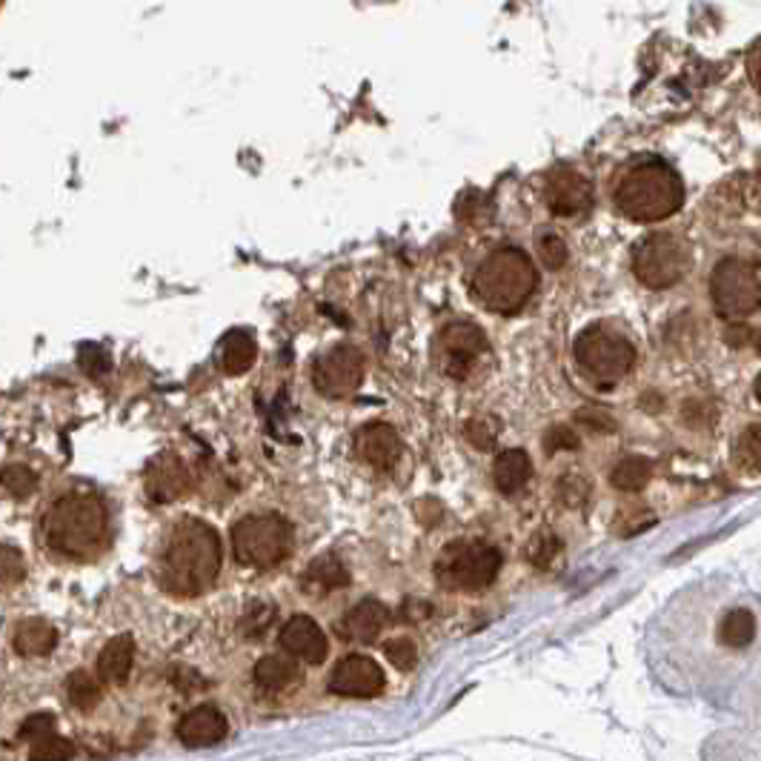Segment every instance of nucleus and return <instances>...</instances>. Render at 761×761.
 Masks as SVG:
<instances>
[{
	"mask_svg": "<svg viewBox=\"0 0 761 761\" xmlns=\"http://www.w3.org/2000/svg\"><path fill=\"white\" fill-rule=\"evenodd\" d=\"M710 295L721 319H748L761 310V267L744 258H724L710 278Z\"/></svg>",
	"mask_w": 761,
	"mask_h": 761,
	"instance_id": "obj_8",
	"label": "nucleus"
},
{
	"mask_svg": "<svg viewBox=\"0 0 761 761\" xmlns=\"http://www.w3.org/2000/svg\"><path fill=\"white\" fill-rule=\"evenodd\" d=\"M544 447H548V452L575 450V447H578V436H575V432H570L567 427H553L548 432V438H544Z\"/></svg>",
	"mask_w": 761,
	"mask_h": 761,
	"instance_id": "obj_38",
	"label": "nucleus"
},
{
	"mask_svg": "<svg viewBox=\"0 0 761 761\" xmlns=\"http://www.w3.org/2000/svg\"><path fill=\"white\" fill-rule=\"evenodd\" d=\"M384 653H387V658L398 670H413L418 661L416 644L409 642V638H393V642L384 644Z\"/></svg>",
	"mask_w": 761,
	"mask_h": 761,
	"instance_id": "obj_33",
	"label": "nucleus"
},
{
	"mask_svg": "<svg viewBox=\"0 0 761 761\" xmlns=\"http://www.w3.org/2000/svg\"><path fill=\"white\" fill-rule=\"evenodd\" d=\"M355 452L361 456V461H367L373 470L387 472L398 465L402 458V438L389 424H367L355 432Z\"/></svg>",
	"mask_w": 761,
	"mask_h": 761,
	"instance_id": "obj_15",
	"label": "nucleus"
},
{
	"mask_svg": "<svg viewBox=\"0 0 761 761\" xmlns=\"http://www.w3.org/2000/svg\"><path fill=\"white\" fill-rule=\"evenodd\" d=\"M438 346H441L444 373L452 375V378H467L472 364L484 355L487 335L476 324L458 321V324L444 326L441 335H438Z\"/></svg>",
	"mask_w": 761,
	"mask_h": 761,
	"instance_id": "obj_11",
	"label": "nucleus"
},
{
	"mask_svg": "<svg viewBox=\"0 0 761 761\" xmlns=\"http://www.w3.org/2000/svg\"><path fill=\"white\" fill-rule=\"evenodd\" d=\"M227 733H229L227 716H223L218 707H209V705L189 710L178 724V739L192 750L212 748V744L227 739Z\"/></svg>",
	"mask_w": 761,
	"mask_h": 761,
	"instance_id": "obj_17",
	"label": "nucleus"
},
{
	"mask_svg": "<svg viewBox=\"0 0 761 761\" xmlns=\"http://www.w3.org/2000/svg\"><path fill=\"white\" fill-rule=\"evenodd\" d=\"M272 618H275V607H272V604H256V607L247 613V618H243V633L252 638L261 636V633L272 624Z\"/></svg>",
	"mask_w": 761,
	"mask_h": 761,
	"instance_id": "obj_36",
	"label": "nucleus"
},
{
	"mask_svg": "<svg viewBox=\"0 0 761 761\" xmlns=\"http://www.w3.org/2000/svg\"><path fill=\"white\" fill-rule=\"evenodd\" d=\"M533 476V461L524 450H507L496 458V467H492V478H496V487L501 492H519L521 487L530 481Z\"/></svg>",
	"mask_w": 761,
	"mask_h": 761,
	"instance_id": "obj_23",
	"label": "nucleus"
},
{
	"mask_svg": "<svg viewBox=\"0 0 761 761\" xmlns=\"http://www.w3.org/2000/svg\"><path fill=\"white\" fill-rule=\"evenodd\" d=\"M465 436L476 444L478 450H487L499 438V424L492 421V418H472L465 427Z\"/></svg>",
	"mask_w": 761,
	"mask_h": 761,
	"instance_id": "obj_35",
	"label": "nucleus"
},
{
	"mask_svg": "<svg viewBox=\"0 0 761 761\" xmlns=\"http://www.w3.org/2000/svg\"><path fill=\"white\" fill-rule=\"evenodd\" d=\"M55 733V716L52 713H35V716H29L27 721H23L21 727H18V739L21 741H41V739H46V736H52Z\"/></svg>",
	"mask_w": 761,
	"mask_h": 761,
	"instance_id": "obj_32",
	"label": "nucleus"
},
{
	"mask_svg": "<svg viewBox=\"0 0 761 761\" xmlns=\"http://www.w3.org/2000/svg\"><path fill=\"white\" fill-rule=\"evenodd\" d=\"M43 541L63 559L84 561L104 548L110 519L104 501L92 492H70L43 515Z\"/></svg>",
	"mask_w": 761,
	"mask_h": 761,
	"instance_id": "obj_2",
	"label": "nucleus"
},
{
	"mask_svg": "<svg viewBox=\"0 0 761 761\" xmlns=\"http://www.w3.org/2000/svg\"><path fill=\"white\" fill-rule=\"evenodd\" d=\"M755 398H759V402H761V375H759V378H755Z\"/></svg>",
	"mask_w": 761,
	"mask_h": 761,
	"instance_id": "obj_43",
	"label": "nucleus"
},
{
	"mask_svg": "<svg viewBox=\"0 0 761 761\" xmlns=\"http://www.w3.org/2000/svg\"><path fill=\"white\" fill-rule=\"evenodd\" d=\"M685 204V187L665 160L644 158L622 175L616 187V207L630 221L656 223L676 215Z\"/></svg>",
	"mask_w": 761,
	"mask_h": 761,
	"instance_id": "obj_3",
	"label": "nucleus"
},
{
	"mask_svg": "<svg viewBox=\"0 0 761 761\" xmlns=\"http://www.w3.org/2000/svg\"><path fill=\"white\" fill-rule=\"evenodd\" d=\"M539 256L548 270H561V267L567 263V243L550 232V236H544L539 241Z\"/></svg>",
	"mask_w": 761,
	"mask_h": 761,
	"instance_id": "obj_34",
	"label": "nucleus"
},
{
	"mask_svg": "<svg viewBox=\"0 0 761 761\" xmlns=\"http://www.w3.org/2000/svg\"><path fill=\"white\" fill-rule=\"evenodd\" d=\"M539 275H535L533 261L515 247H501L492 256H487L472 278V295L484 310L512 315L524 310V304L533 298Z\"/></svg>",
	"mask_w": 761,
	"mask_h": 761,
	"instance_id": "obj_4",
	"label": "nucleus"
},
{
	"mask_svg": "<svg viewBox=\"0 0 761 761\" xmlns=\"http://www.w3.org/2000/svg\"><path fill=\"white\" fill-rule=\"evenodd\" d=\"M575 361L590 380L609 389L630 373L633 364H636V350L613 326L595 324L587 326L575 341Z\"/></svg>",
	"mask_w": 761,
	"mask_h": 761,
	"instance_id": "obj_6",
	"label": "nucleus"
},
{
	"mask_svg": "<svg viewBox=\"0 0 761 761\" xmlns=\"http://www.w3.org/2000/svg\"><path fill=\"white\" fill-rule=\"evenodd\" d=\"M258 358V341L252 330H229L221 341V369L227 375H243L250 373L252 364Z\"/></svg>",
	"mask_w": 761,
	"mask_h": 761,
	"instance_id": "obj_19",
	"label": "nucleus"
},
{
	"mask_svg": "<svg viewBox=\"0 0 761 761\" xmlns=\"http://www.w3.org/2000/svg\"><path fill=\"white\" fill-rule=\"evenodd\" d=\"M744 452H748V461L761 472V424L748 429L744 436Z\"/></svg>",
	"mask_w": 761,
	"mask_h": 761,
	"instance_id": "obj_39",
	"label": "nucleus"
},
{
	"mask_svg": "<svg viewBox=\"0 0 761 761\" xmlns=\"http://www.w3.org/2000/svg\"><path fill=\"white\" fill-rule=\"evenodd\" d=\"M110 355H106L101 346H81V367H84L86 375H104L106 369H110Z\"/></svg>",
	"mask_w": 761,
	"mask_h": 761,
	"instance_id": "obj_37",
	"label": "nucleus"
},
{
	"mask_svg": "<svg viewBox=\"0 0 761 761\" xmlns=\"http://www.w3.org/2000/svg\"><path fill=\"white\" fill-rule=\"evenodd\" d=\"M72 755H75V744H72L70 739H63V736H46V739L35 741L32 744V753H29V759L32 761H72Z\"/></svg>",
	"mask_w": 761,
	"mask_h": 761,
	"instance_id": "obj_29",
	"label": "nucleus"
},
{
	"mask_svg": "<svg viewBox=\"0 0 761 761\" xmlns=\"http://www.w3.org/2000/svg\"><path fill=\"white\" fill-rule=\"evenodd\" d=\"M424 616H429V604H424V602L404 604V618H407V622H421Z\"/></svg>",
	"mask_w": 761,
	"mask_h": 761,
	"instance_id": "obj_42",
	"label": "nucleus"
},
{
	"mask_svg": "<svg viewBox=\"0 0 761 761\" xmlns=\"http://www.w3.org/2000/svg\"><path fill=\"white\" fill-rule=\"evenodd\" d=\"M132 658H135V642H132V636L112 638L104 650H101V656H97V673L110 685H124L126 678H129Z\"/></svg>",
	"mask_w": 761,
	"mask_h": 761,
	"instance_id": "obj_22",
	"label": "nucleus"
},
{
	"mask_svg": "<svg viewBox=\"0 0 761 761\" xmlns=\"http://www.w3.org/2000/svg\"><path fill=\"white\" fill-rule=\"evenodd\" d=\"M295 544V530L275 512L247 515L232 527V553L243 567H278Z\"/></svg>",
	"mask_w": 761,
	"mask_h": 761,
	"instance_id": "obj_5",
	"label": "nucleus"
},
{
	"mask_svg": "<svg viewBox=\"0 0 761 761\" xmlns=\"http://www.w3.org/2000/svg\"><path fill=\"white\" fill-rule=\"evenodd\" d=\"M23 575H27V564H23L21 550L0 544V590L21 584Z\"/></svg>",
	"mask_w": 761,
	"mask_h": 761,
	"instance_id": "obj_31",
	"label": "nucleus"
},
{
	"mask_svg": "<svg viewBox=\"0 0 761 761\" xmlns=\"http://www.w3.org/2000/svg\"><path fill=\"white\" fill-rule=\"evenodd\" d=\"M748 72H750V81H753V84H755V90L761 92V41L755 43L753 52H750Z\"/></svg>",
	"mask_w": 761,
	"mask_h": 761,
	"instance_id": "obj_41",
	"label": "nucleus"
},
{
	"mask_svg": "<svg viewBox=\"0 0 761 761\" xmlns=\"http://www.w3.org/2000/svg\"><path fill=\"white\" fill-rule=\"evenodd\" d=\"M298 681V665L286 656H263L256 665V685L267 692H281Z\"/></svg>",
	"mask_w": 761,
	"mask_h": 761,
	"instance_id": "obj_24",
	"label": "nucleus"
},
{
	"mask_svg": "<svg viewBox=\"0 0 761 761\" xmlns=\"http://www.w3.org/2000/svg\"><path fill=\"white\" fill-rule=\"evenodd\" d=\"M0 484L14 499H29L38 490V472L27 465H7L0 470Z\"/></svg>",
	"mask_w": 761,
	"mask_h": 761,
	"instance_id": "obj_27",
	"label": "nucleus"
},
{
	"mask_svg": "<svg viewBox=\"0 0 761 761\" xmlns=\"http://www.w3.org/2000/svg\"><path fill=\"white\" fill-rule=\"evenodd\" d=\"M755 346H759V353H761V335H759V344H755Z\"/></svg>",
	"mask_w": 761,
	"mask_h": 761,
	"instance_id": "obj_44",
	"label": "nucleus"
},
{
	"mask_svg": "<svg viewBox=\"0 0 761 761\" xmlns=\"http://www.w3.org/2000/svg\"><path fill=\"white\" fill-rule=\"evenodd\" d=\"M499 570L501 553L487 541H452L436 561V578L447 590H481Z\"/></svg>",
	"mask_w": 761,
	"mask_h": 761,
	"instance_id": "obj_7",
	"label": "nucleus"
},
{
	"mask_svg": "<svg viewBox=\"0 0 761 761\" xmlns=\"http://www.w3.org/2000/svg\"><path fill=\"white\" fill-rule=\"evenodd\" d=\"M544 195H548L550 212L559 215V218L584 215L593 207V184L570 167H561L550 175Z\"/></svg>",
	"mask_w": 761,
	"mask_h": 761,
	"instance_id": "obj_14",
	"label": "nucleus"
},
{
	"mask_svg": "<svg viewBox=\"0 0 761 761\" xmlns=\"http://www.w3.org/2000/svg\"><path fill=\"white\" fill-rule=\"evenodd\" d=\"M719 638H721V644H727V647H736V650L748 647V644L755 638V616L753 613H750V609H730V613L721 618Z\"/></svg>",
	"mask_w": 761,
	"mask_h": 761,
	"instance_id": "obj_25",
	"label": "nucleus"
},
{
	"mask_svg": "<svg viewBox=\"0 0 761 761\" xmlns=\"http://www.w3.org/2000/svg\"><path fill=\"white\" fill-rule=\"evenodd\" d=\"M221 535L201 519L175 521L160 559V584L180 598L207 593L221 573Z\"/></svg>",
	"mask_w": 761,
	"mask_h": 761,
	"instance_id": "obj_1",
	"label": "nucleus"
},
{
	"mask_svg": "<svg viewBox=\"0 0 761 761\" xmlns=\"http://www.w3.org/2000/svg\"><path fill=\"white\" fill-rule=\"evenodd\" d=\"M364 355L358 346L338 344L333 350H326L315 367H312V384L324 398H350L364 380Z\"/></svg>",
	"mask_w": 761,
	"mask_h": 761,
	"instance_id": "obj_10",
	"label": "nucleus"
},
{
	"mask_svg": "<svg viewBox=\"0 0 761 761\" xmlns=\"http://www.w3.org/2000/svg\"><path fill=\"white\" fill-rule=\"evenodd\" d=\"M561 553V541L555 539L553 533H539L535 539H530V544H527V559L533 561L535 567L548 570L553 567V561L559 559Z\"/></svg>",
	"mask_w": 761,
	"mask_h": 761,
	"instance_id": "obj_30",
	"label": "nucleus"
},
{
	"mask_svg": "<svg viewBox=\"0 0 761 761\" xmlns=\"http://www.w3.org/2000/svg\"><path fill=\"white\" fill-rule=\"evenodd\" d=\"M389 622V609L384 607L375 598H367V602L355 604L350 613L338 622V633L350 642H361L369 644L380 636V630L387 627Z\"/></svg>",
	"mask_w": 761,
	"mask_h": 761,
	"instance_id": "obj_18",
	"label": "nucleus"
},
{
	"mask_svg": "<svg viewBox=\"0 0 761 761\" xmlns=\"http://www.w3.org/2000/svg\"><path fill=\"white\" fill-rule=\"evenodd\" d=\"M281 647L304 665H321L330 653L324 630L310 616H295L281 627Z\"/></svg>",
	"mask_w": 761,
	"mask_h": 761,
	"instance_id": "obj_16",
	"label": "nucleus"
},
{
	"mask_svg": "<svg viewBox=\"0 0 761 761\" xmlns=\"http://www.w3.org/2000/svg\"><path fill=\"white\" fill-rule=\"evenodd\" d=\"M690 252L670 232H653L633 252V272L647 290H667L685 278Z\"/></svg>",
	"mask_w": 761,
	"mask_h": 761,
	"instance_id": "obj_9",
	"label": "nucleus"
},
{
	"mask_svg": "<svg viewBox=\"0 0 761 761\" xmlns=\"http://www.w3.org/2000/svg\"><path fill=\"white\" fill-rule=\"evenodd\" d=\"M346 584H350V573H346L344 561L333 553L312 561L304 573V590L312 595L333 593V590L346 587Z\"/></svg>",
	"mask_w": 761,
	"mask_h": 761,
	"instance_id": "obj_20",
	"label": "nucleus"
},
{
	"mask_svg": "<svg viewBox=\"0 0 761 761\" xmlns=\"http://www.w3.org/2000/svg\"><path fill=\"white\" fill-rule=\"evenodd\" d=\"M58 644V630L43 618H27V622L18 624L14 630V650L27 658L49 656L55 650Z\"/></svg>",
	"mask_w": 761,
	"mask_h": 761,
	"instance_id": "obj_21",
	"label": "nucleus"
},
{
	"mask_svg": "<svg viewBox=\"0 0 761 761\" xmlns=\"http://www.w3.org/2000/svg\"><path fill=\"white\" fill-rule=\"evenodd\" d=\"M66 696L77 710H92L101 701V685L86 670H75L66 678Z\"/></svg>",
	"mask_w": 761,
	"mask_h": 761,
	"instance_id": "obj_28",
	"label": "nucleus"
},
{
	"mask_svg": "<svg viewBox=\"0 0 761 761\" xmlns=\"http://www.w3.org/2000/svg\"><path fill=\"white\" fill-rule=\"evenodd\" d=\"M387 678L369 656H346L330 676V690L346 699H373L384 690Z\"/></svg>",
	"mask_w": 761,
	"mask_h": 761,
	"instance_id": "obj_12",
	"label": "nucleus"
},
{
	"mask_svg": "<svg viewBox=\"0 0 761 761\" xmlns=\"http://www.w3.org/2000/svg\"><path fill=\"white\" fill-rule=\"evenodd\" d=\"M175 685H178L184 692H195V687L201 685V676L187 670V667H180V670H175Z\"/></svg>",
	"mask_w": 761,
	"mask_h": 761,
	"instance_id": "obj_40",
	"label": "nucleus"
},
{
	"mask_svg": "<svg viewBox=\"0 0 761 761\" xmlns=\"http://www.w3.org/2000/svg\"><path fill=\"white\" fill-rule=\"evenodd\" d=\"M144 487L153 504H173L192 490V472L175 452H164L146 470Z\"/></svg>",
	"mask_w": 761,
	"mask_h": 761,
	"instance_id": "obj_13",
	"label": "nucleus"
},
{
	"mask_svg": "<svg viewBox=\"0 0 761 761\" xmlns=\"http://www.w3.org/2000/svg\"><path fill=\"white\" fill-rule=\"evenodd\" d=\"M650 476H653V467L647 465V458L642 456H630L624 458V461H618L616 470H613V487L622 492H638L644 490V487L650 484Z\"/></svg>",
	"mask_w": 761,
	"mask_h": 761,
	"instance_id": "obj_26",
	"label": "nucleus"
}]
</instances>
